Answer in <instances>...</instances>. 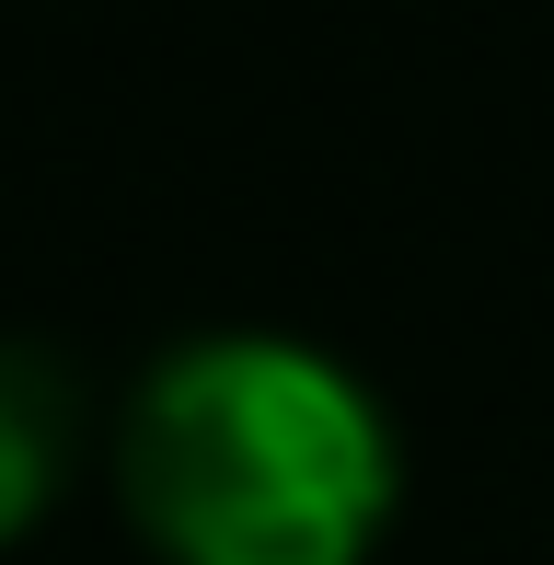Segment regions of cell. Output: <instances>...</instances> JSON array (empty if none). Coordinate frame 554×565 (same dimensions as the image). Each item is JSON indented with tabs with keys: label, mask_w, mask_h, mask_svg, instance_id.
Instances as JSON below:
<instances>
[{
	"label": "cell",
	"mask_w": 554,
	"mask_h": 565,
	"mask_svg": "<svg viewBox=\"0 0 554 565\" xmlns=\"http://www.w3.org/2000/svg\"><path fill=\"white\" fill-rule=\"evenodd\" d=\"M116 497L162 565H370L405 461L347 358L300 335H185L128 393Z\"/></svg>",
	"instance_id": "obj_1"
},
{
	"label": "cell",
	"mask_w": 554,
	"mask_h": 565,
	"mask_svg": "<svg viewBox=\"0 0 554 565\" xmlns=\"http://www.w3.org/2000/svg\"><path fill=\"white\" fill-rule=\"evenodd\" d=\"M70 450H82V393H70V370L46 347L0 335V554L58 508Z\"/></svg>",
	"instance_id": "obj_2"
}]
</instances>
